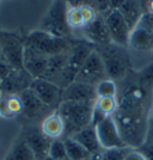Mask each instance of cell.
Wrapping results in <instances>:
<instances>
[{"instance_id":"36","label":"cell","mask_w":153,"mask_h":160,"mask_svg":"<svg viewBox=\"0 0 153 160\" xmlns=\"http://www.w3.org/2000/svg\"><path fill=\"white\" fill-rule=\"evenodd\" d=\"M146 12L153 14V0H146Z\"/></svg>"},{"instance_id":"27","label":"cell","mask_w":153,"mask_h":160,"mask_svg":"<svg viewBox=\"0 0 153 160\" xmlns=\"http://www.w3.org/2000/svg\"><path fill=\"white\" fill-rule=\"evenodd\" d=\"M130 147H122V148H109L102 149L97 155L93 158L96 160H125L126 155L130 151Z\"/></svg>"},{"instance_id":"7","label":"cell","mask_w":153,"mask_h":160,"mask_svg":"<svg viewBox=\"0 0 153 160\" xmlns=\"http://www.w3.org/2000/svg\"><path fill=\"white\" fill-rule=\"evenodd\" d=\"M128 49L140 55L153 53V14L145 12L132 29Z\"/></svg>"},{"instance_id":"4","label":"cell","mask_w":153,"mask_h":160,"mask_svg":"<svg viewBox=\"0 0 153 160\" xmlns=\"http://www.w3.org/2000/svg\"><path fill=\"white\" fill-rule=\"evenodd\" d=\"M24 42L27 46L37 49L47 56H53L56 54L69 52L74 41L71 38L56 37L52 33L36 29L24 36Z\"/></svg>"},{"instance_id":"15","label":"cell","mask_w":153,"mask_h":160,"mask_svg":"<svg viewBox=\"0 0 153 160\" xmlns=\"http://www.w3.org/2000/svg\"><path fill=\"white\" fill-rule=\"evenodd\" d=\"M33 78L28 73L24 68L12 69L1 80V90L3 96H10V94H19L23 91L30 88Z\"/></svg>"},{"instance_id":"11","label":"cell","mask_w":153,"mask_h":160,"mask_svg":"<svg viewBox=\"0 0 153 160\" xmlns=\"http://www.w3.org/2000/svg\"><path fill=\"white\" fill-rule=\"evenodd\" d=\"M105 79H109V78L107 75L104 63L98 53L96 50H93L86 60V62L84 63V66L81 67L79 73L77 74L74 81H80V82L96 87L97 84H99L100 81Z\"/></svg>"},{"instance_id":"38","label":"cell","mask_w":153,"mask_h":160,"mask_svg":"<svg viewBox=\"0 0 153 160\" xmlns=\"http://www.w3.org/2000/svg\"><path fill=\"white\" fill-rule=\"evenodd\" d=\"M150 115L153 116V92H152V103H151V112H150Z\"/></svg>"},{"instance_id":"5","label":"cell","mask_w":153,"mask_h":160,"mask_svg":"<svg viewBox=\"0 0 153 160\" xmlns=\"http://www.w3.org/2000/svg\"><path fill=\"white\" fill-rule=\"evenodd\" d=\"M67 10L68 1L55 0L42 18L38 29L52 33L56 37L69 38L72 30L67 24Z\"/></svg>"},{"instance_id":"25","label":"cell","mask_w":153,"mask_h":160,"mask_svg":"<svg viewBox=\"0 0 153 160\" xmlns=\"http://www.w3.org/2000/svg\"><path fill=\"white\" fill-rule=\"evenodd\" d=\"M65 146H66L67 155L69 160H86L91 158V154L87 152L79 142L74 140L73 138L64 139Z\"/></svg>"},{"instance_id":"10","label":"cell","mask_w":153,"mask_h":160,"mask_svg":"<svg viewBox=\"0 0 153 160\" xmlns=\"http://www.w3.org/2000/svg\"><path fill=\"white\" fill-rule=\"evenodd\" d=\"M19 136L31 149L36 160H44L48 157V152L53 140L43 134L41 127L35 124L25 126L22 129Z\"/></svg>"},{"instance_id":"18","label":"cell","mask_w":153,"mask_h":160,"mask_svg":"<svg viewBox=\"0 0 153 160\" xmlns=\"http://www.w3.org/2000/svg\"><path fill=\"white\" fill-rule=\"evenodd\" d=\"M97 99L96 96V87L87 85L80 81H73L62 91V102L71 100V102H86L94 103Z\"/></svg>"},{"instance_id":"6","label":"cell","mask_w":153,"mask_h":160,"mask_svg":"<svg viewBox=\"0 0 153 160\" xmlns=\"http://www.w3.org/2000/svg\"><path fill=\"white\" fill-rule=\"evenodd\" d=\"M94 46L92 43L87 42L86 40H75L72 44V48L68 53V59H67L66 67L64 69V73L61 77L60 87L65 88L68 86L71 82L75 80L77 74L79 73L81 67L86 62L89 56L91 55L94 50Z\"/></svg>"},{"instance_id":"37","label":"cell","mask_w":153,"mask_h":160,"mask_svg":"<svg viewBox=\"0 0 153 160\" xmlns=\"http://www.w3.org/2000/svg\"><path fill=\"white\" fill-rule=\"evenodd\" d=\"M123 1H125V0H110V4H111V7H113V8H119Z\"/></svg>"},{"instance_id":"14","label":"cell","mask_w":153,"mask_h":160,"mask_svg":"<svg viewBox=\"0 0 153 160\" xmlns=\"http://www.w3.org/2000/svg\"><path fill=\"white\" fill-rule=\"evenodd\" d=\"M96 133L103 149L128 147L121 136L119 127L113 116H109L103 122H100L96 127Z\"/></svg>"},{"instance_id":"34","label":"cell","mask_w":153,"mask_h":160,"mask_svg":"<svg viewBox=\"0 0 153 160\" xmlns=\"http://www.w3.org/2000/svg\"><path fill=\"white\" fill-rule=\"evenodd\" d=\"M145 142L153 143V116L150 115L148 122H147V132H146V139Z\"/></svg>"},{"instance_id":"8","label":"cell","mask_w":153,"mask_h":160,"mask_svg":"<svg viewBox=\"0 0 153 160\" xmlns=\"http://www.w3.org/2000/svg\"><path fill=\"white\" fill-rule=\"evenodd\" d=\"M24 48L25 42L23 36L0 29V54L13 69L23 68Z\"/></svg>"},{"instance_id":"17","label":"cell","mask_w":153,"mask_h":160,"mask_svg":"<svg viewBox=\"0 0 153 160\" xmlns=\"http://www.w3.org/2000/svg\"><path fill=\"white\" fill-rule=\"evenodd\" d=\"M83 35H84V40L92 43L94 47L111 43L105 20L102 14H98L96 19L83 29Z\"/></svg>"},{"instance_id":"9","label":"cell","mask_w":153,"mask_h":160,"mask_svg":"<svg viewBox=\"0 0 153 160\" xmlns=\"http://www.w3.org/2000/svg\"><path fill=\"white\" fill-rule=\"evenodd\" d=\"M103 17L105 20L111 42L116 46L128 48L132 29L128 25V23L123 18L120 11L117 8H113Z\"/></svg>"},{"instance_id":"29","label":"cell","mask_w":153,"mask_h":160,"mask_svg":"<svg viewBox=\"0 0 153 160\" xmlns=\"http://www.w3.org/2000/svg\"><path fill=\"white\" fill-rule=\"evenodd\" d=\"M94 107L98 108L107 116H113L117 108V99L116 97H99L94 102Z\"/></svg>"},{"instance_id":"28","label":"cell","mask_w":153,"mask_h":160,"mask_svg":"<svg viewBox=\"0 0 153 160\" xmlns=\"http://www.w3.org/2000/svg\"><path fill=\"white\" fill-rule=\"evenodd\" d=\"M96 96L99 97H116L117 96V84L111 79H105L97 84Z\"/></svg>"},{"instance_id":"40","label":"cell","mask_w":153,"mask_h":160,"mask_svg":"<svg viewBox=\"0 0 153 160\" xmlns=\"http://www.w3.org/2000/svg\"><path fill=\"white\" fill-rule=\"evenodd\" d=\"M44 160H54V159H52V158H49V157H47V158H46Z\"/></svg>"},{"instance_id":"12","label":"cell","mask_w":153,"mask_h":160,"mask_svg":"<svg viewBox=\"0 0 153 160\" xmlns=\"http://www.w3.org/2000/svg\"><path fill=\"white\" fill-rule=\"evenodd\" d=\"M19 97L23 103V110L20 116L31 123H36L38 121L42 122L48 115L54 112L53 109L42 103L30 88L19 93Z\"/></svg>"},{"instance_id":"30","label":"cell","mask_w":153,"mask_h":160,"mask_svg":"<svg viewBox=\"0 0 153 160\" xmlns=\"http://www.w3.org/2000/svg\"><path fill=\"white\" fill-rule=\"evenodd\" d=\"M48 157L54 160H69L67 155L66 146L62 139H56L52 141V145L48 152Z\"/></svg>"},{"instance_id":"31","label":"cell","mask_w":153,"mask_h":160,"mask_svg":"<svg viewBox=\"0 0 153 160\" xmlns=\"http://www.w3.org/2000/svg\"><path fill=\"white\" fill-rule=\"evenodd\" d=\"M107 117H109V116H107L105 113H103L98 108L93 105L92 115H91V123H90V126H92V127L96 128L98 124H99L100 122H103Z\"/></svg>"},{"instance_id":"39","label":"cell","mask_w":153,"mask_h":160,"mask_svg":"<svg viewBox=\"0 0 153 160\" xmlns=\"http://www.w3.org/2000/svg\"><path fill=\"white\" fill-rule=\"evenodd\" d=\"M3 97V90H1V81H0V98Z\"/></svg>"},{"instance_id":"24","label":"cell","mask_w":153,"mask_h":160,"mask_svg":"<svg viewBox=\"0 0 153 160\" xmlns=\"http://www.w3.org/2000/svg\"><path fill=\"white\" fill-rule=\"evenodd\" d=\"M5 160H36L25 141L18 136L10 148Z\"/></svg>"},{"instance_id":"42","label":"cell","mask_w":153,"mask_h":160,"mask_svg":"<svg viewBox=\"0 0 153 160\" xmlns=\"http://www.w3.org/2000/svg\"><path fill=\"white\" fill-rule=\"evenodd\" d=\"M152 62H153V53H152Z\"/></svg>"},{"instance_id":"3","label":"cell","mask_w":153,"mask_h":160,"mask_svg":"<svg viewBox=\"0 0 153 160\" xmlns=\"http://www.w3.org/2000/svg\"><path fill=\"white\" fill-rule=\"evenodd\" d=\"M93 105L94 103L71 100H64L61 103L56 111L59 112L65 124L64 139L73 138L81 129L90 126Z\"/></svg>"},{"instance_id":"2","label":"cell","mask_w":153,"mask_h":160,"mask_svg":"<svg viewBox=\"0 0 153 160\" xmlns=\"http://www.w3.org/2000/svg\"><path fill=\"white\" fill-rule=\"evenodd\" d=\"M94 50L103 61L109 79L121 81L132 72L133 65L128 48L116 46L111 42L109 44L96 47Z\"/></svg>"},{"instance_id":"23","label":"cell","mask_w":153,"mask_h":160,"mask_svg":"<svg viewBox=\"0 0 153 160\" xmlns=\"http://www.w3.org/2000/svg\"><path fill=\"white\" fill-rule=\"evenodd\" d=\"M23 110V103L19 94H10L3 96L0 98V116L1 117H16L20 116Z\"/></svg>"},{"instance_id":"32","label":"cell","mask_w":153,"mask_h":160,"mask_svg":"<svg viewBox=\"0 0 153 160\" xmlns=\"http://www.w3.org/2000/svg\"><path fill=\"white\" fill-rule=\"evenodd\" d=\"M136 149L145 157L146 160H153V143L144 142V143L140 147H138Z\"/></svg>"},{"instance_id":"33","label":"cell","mask_w":153,"mask_h":160,"mask_svg":"<svg viewBox=\"0 0 153 160\" xmlns=\"http://www.w3.org/2000/svg\"><path fill=\"white\" fill-rule=\"evenodd\" d=\"M12 69H13V68L10 66V63H8V62L4 59V56L0 54V81L4 79L5 77H7V74L10 73Z\"/></svg>"},{"instance_id":"21","label":"cell","mask_w":153,"mask_h":160,"mask_svg":"<svg viewBox=\"0 0 153 160\" xmlns=\"http://www.w3.org/2000/svg\"><path fill=\"white\" fill-rule=\"evenodd\" d=\"M41 130L49 139H64L65 135V124L59 112L55 110L54 112L48 115L44 120L41 122Z\"/></svg>"},{"instance_id":"41","label":"cell","mask_w":153,"mask_h":160,"mask_svg":"<svg viewBox=\"0 0 153 160\" xmlns=\"http://www.w3.org/2000/svg\"><path fill=\"white\" fill-rule=\"evenodd\" d=\"M86 160H96V159H94L93 157H91V158H89V159H86Z\"/></svg>"},{"instance_id":"35","label":"cell","mask_w":153,"mask_h":160,"mask_svg":"<svg viewBox=\"0 0 153 160\" xmlns=\"http://www.w3.org/2000/svg\"><path fill=\"white\" fill-rule=\"evenodd\" d=\"M125 160H146V159H145V157L140 153L136 148H132L126 155V159Z\"/></svg>"},{"instance_id":"26","label":"cell","mask_w":153,"mask_h":160,"mask_svg":"<svg viewBox=\"0 0 153 160\" xmlns=\"http://www.w3.org/2000/svg\"><path fill=\"white\" fill-rule=\"evenodd\" d=\"M67 24L71 30L80 29L83 30L85 28V22L81 14L80 6H71L68 4V10H67Z\"/></svg>"},{"instance_id":"22","label":"cell","mask_w":153,"mask_h":160,"mask_svg":"<svg viewBox=\"0 0 153 160\" xmlns=\"http://www.w3.org/2000/svg\"><path fill=\"white\" fill-rule=\"evenodd\" d=\"M117 10L123 16L130 29L135 27V24L145 13L142 7V0H125Z\"/></svg>"},{"instance_id":"20","label":"cell","mask_w":153,"mask_h":160,"mask_svg":"<svg viewBox=\"0 0 153 160\" xmlns=\"http://www.w3.org/2000/svg\"><path fill=\"white\" fill-rule=\"evenodd\" d=\"M73 139L77 142H79L81 146L86 149L91 157H94L103 149L98 140V136L96 133V128L92 126H87L86 128L81 129L80 132L75 134Z\"/></svg>"},{"instance_id":"1","label":"cell","mask_w":153,"mask_h":160,"mask_svg":"<svg viewBox=\"0 0 153 160\" xmlns=\"http://www.w3.org/2000/svg\"><path fill=\"white\" fill-rule=\"evenodd\" d=\"M132 72L121 80L122 87L117 88V108L113 117L125 143L130 148H138L146 139L152 93L140 85L135 73L132 78Z\"/></svg>"},{"instance_id":"13","label":"cell","mask_w":153,"mask_h":160,"mask_svg":"<svg viewBox=\"0 0 153 160\" xmlns=\"http://www.w3.org/2000/svg\"><path fill=\"white\" fill-rule=\"evenodd\" d=\"M30 90L37 96V98L42 103L53 109L54 111L58 110L59 105L62 103L64 88H61L52 81H48L46 79H33L30 85Z\"/></svg>"},{"instance_id":"16","label":"cell","mask_w":153,"mask_h":160,"mask_svg":"<svg viewBox=\"0 0 153 160\" xmlns=\"http://www.w3.org/2000/svg\"><path fill=\"white\" fill-rule=\"evenodd\" d=\"M49 56L38 52L37 49L27 46L24 48L23 56V68L33 77V79H41L46 73L47 63Z\"/></svg>"},{"instance_id":"19","label":"cell","mask_w":153,"mask_h":160,"mask_svg":"<svg viewBox=\"0 0 153 160\" xmlns=\"http://www.w3.org/2000/svg\"><path fill=\"white\" fill-rule=\"evenodd\" d=\"M68 53L69 52L49 56L48 63H47L46 73L43 75V78H41V79H46L48 81H52L54 84H56L58 86H60L61 77H62L64 69H65L67 63V59H68Z\"/></svg>"}]
</instances>
